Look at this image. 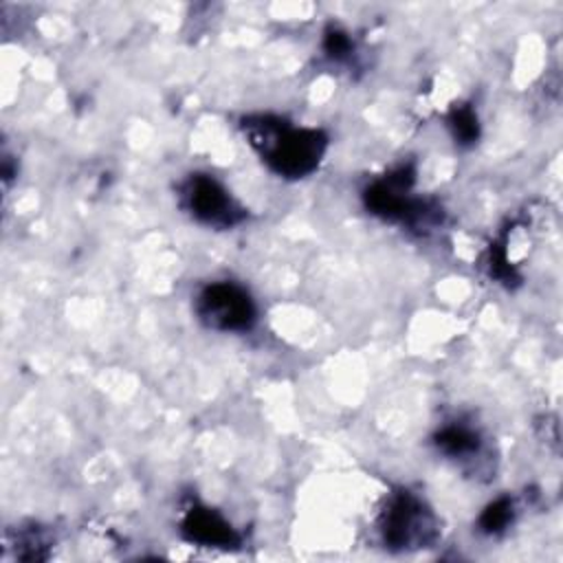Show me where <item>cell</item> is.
Returning <instances> with one entry per match:
<instances>
[{"label": "cell", "mask_w": 563, "mask_h": 563, "mask_svg": "<svg viewBox=\"0 0 563 563\" xmlns=\"http://www.w3.org/2000/svg\"><path fill=\"white\" fill-rule=\"evenodd\" d=\"M244 130L268 167L286 178H303L314 172L328 143L321 130L290 128L273 117L249 119Z\"/></svg>", "instance_id": "obj_1"}, {"label": "cell", "mask_w": 563, "mask_h": 563, "mask_svg": "<svg viewBox=\"0 0 563 563\" xmlns=\"http://www.w3.org/2000/svg\"><path fill=\"white\" fill-rule=\"evenodd\" d=\"M380 537L391 550L422 548L435 537L433 515L416 495L400 490L380 515Z\"/></svg>", "instance_id": "obj_2"}, {"label": "cell", "mask_w": 563, "mask_h": 563, "mask_svg": "<svg viewBox=\"0 0 563 563\" xmlns=\"http://www.w3.org/2000/svg\"><path fill=\"white\" fill-rule=\"evenodd\" d=\"M198 317L216 330H246L255 321V303L249 292L231 282L209 284L196 301Z\"/></svg>", "instance_id": "obj_3"}, {"label": "cell", "mask_w": 563, "mask_h": 563, "mask_svg": "<svg viewBox=\"0 0 563 563\" xmlns=\"http://www.w3.org/2000/svg\"><path fill=\"white\" fill-rule=\"evenodd\" d=\"M185 209L207 227H233L242 220V209L233 202L229 191L207 174H191L183 185Z\"/></svg>", "instance_id": "obj_4"}, {"label": "cell", "mask_w": 563, "mask_h": 563, "mask_svg": "<svg viewBox=\"0 0 563 563\" xmlns=\"http://www.w3.org/2000/svg\"><path fill=\"white\" fill-rule=\"evenodd\" d=\"M180 530L187 541L207 548H233L240 541L231 523L211 508H191L185 515Z\"/></svg>", "instance_id": "obj_5"}, {"label": "cell", "mask_w": 563, "mask_h": 563, "mask_svg": "<svg viewBox=\"0 0 563 563\" xmlns=\"http://www.w3.org/2000/svg\"><path fill=\"white\" fill-rule=\"evenodd\" d=\"M435 444L453 457H464L471 455L479 449V435L462 424H449L435 435Z\"/></svg>", "instance_id": "obj_6"}, {"label": "cell", "mask_w": 563, "mask_h": 563, "mask_svg": "<svg viewBox=\"0 0 563 563\" xmlns=\"http://www.w3.org/2000/svg\"><path fill=\"white\" fill-rule=\"evenodd\" d=\"M512 515H515L512 499L510 497H499L493 504H488L486 510L482 512L479 528L486 534H497V532H501L512 521Z\"/></svg>", "instance_id": "obj_7"}, {"label": "cell", "mask_w": 563, "mask_h": 563, "mask_svg": "<svg viewBox=\"0 0 563 563\" xmlns=\"http://www.w3.org/2000/svg\"><path fill=\"white\" fill-rule=\"evenodd\" d=\"M449 125H451V130H453L455 141H460V143H473V141H477V136H479L477 117H475L473 108H468V106L453 108V112H451V117H449Z\"/></svg>", "instance_id": "obj_8"}, {"label": "cell", "mask_w": 563, "mask_h": 563, "mask_svg": "<svg viewBox=\"0 0 563 563\" xmlns=\"http://www.w3.org/2000/svg\"><path fill=\"white\" fill-rule=\"evenodd\" d=\"M323 46H325V53H328L330 57H334V59H343V57H347L350 51H352V42H350L347 33H343V31H339V29H330V31L325 33Z\"/></svg>", "instance_id": "obj_9"}]
</instances>
